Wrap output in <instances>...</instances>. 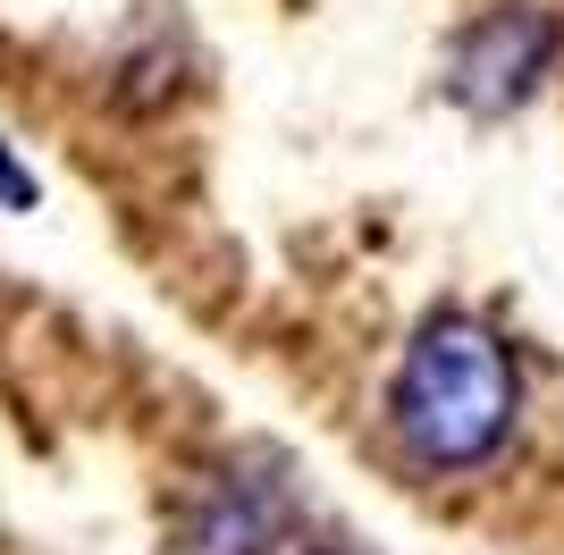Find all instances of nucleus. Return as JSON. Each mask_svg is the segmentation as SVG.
<instances>
[{"label": "nucleus", "mask_w": 564, "mask_h": 555, "mask_svg": "<svg viewBox=\"0 0 564 555\" xmlns=\"http://www.w3.org/2000/svg\"><path fill=\"white\" fill-rule=\"evenodd\" d=\"M0 210H34V177H25V161L0 143Z\"/></svg>", "instance_id": "3"}, {"label": "nucleus", "mask_w": 564, "mask_h": 555, "mask_svg": "<svg viewBox=\"0 0 564 555\" xmlns=\"http://www.w3.org/2000/svg\"><path fill=\"white\" fill-rule=\"evenodd\" d=\"M556 59V18L531 9V0H506L489 18H471L455 34V59H447V92L464 101L471 118H506L514 101H531Z\"/></svg>", "instance_id": "2"}, {"label": "nucleus", "mask_w": 564, "mask_h": 555, "mask_svg": "<svg viewBox=\"0 0 564 555\" xmlns=\"http://www.w3.org/2000/svg\"><path fill=\"white\" fill-rule=\"evenodd\" d=\"M514 413H522V379H514L506 337L471 312L422 320V337L404 346L397 395H388L404 455L422 471H471L514 438Z\"/></svg>", "instance_id": "1"}]
</instances>
